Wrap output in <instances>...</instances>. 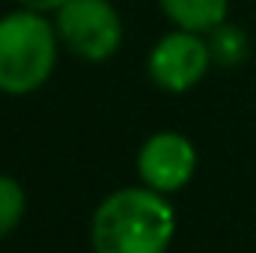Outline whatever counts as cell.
I'll list each match as a JSON object with an SVG mask.
<instances>
[{
    "label": "cell",
    "instance_id": "cell-1",
    "mask_svg": "<svg viewBox=\"0 0 256 253\" xmlns=\"http://www.w3.org/2000/svg\"><path fill=\"white\" fill-rule=\"evenodd\" d=\"M176 236V212L167 194L120 188L104 196L90 224L96 253H167Z\"/></svg>",
    "mask_w": 256,
    "mask_h": 253
},
{
    "label": "cell",
    "instance_id": "cell-2",
    "mask_svg": "<svg viewBox=\"0 0 256 253\" xmlns=\"http://www.w3.org/2000/svg\"><path fill=\"white\" fill-rule=\"evenodd\" d=\"M57 27L36 9H15L0 18V92L30 96L57 66Z\"/></svg>",
    "mask_w": 256,
    "mask_h": 253
},
{
    "label": "cell",
    "instance_id": "cell-3",
    "mask_svg": "<svg viewBox=\"0 0 256 253\" xmlns=\"http://www.w3.org/2000/svg\"><path fill=\"white\" fill-rule=\"evenodd\" d=\"M54 27L60 42L86 63H104L122 45V18L110 0H66Z\"/></svg>",
    "mask_w": 256,
    "mask_h": 253
},
{
    "label": "cell",
    "instance_id": "cell-4",
    "mask_svg": "<svg viewBox=\"0 0 256 253\" xmlns=\"http://www.w3.org/2000/svg\"><path fill=\"white\" fill-rule=\"evenodd\" d=\"M212 66V54H208V42L202 33H191V30H173L167 36H161L152 51H149V78L155 86H161L164 92H188L194 90L206 72Z\"/></svg>",
    "mask_w": 256,
    "mask_h": 253
},
{
    "label": "cell",
    "instance_id": "cell-5",
    "mask_svg": "<svg viewBox=\"0 0 256 253\" xmlns=\"http://www.w3.org/2000/svg\"><path fill=\"white\" fill-rule=\"evenodd\" d=\"M196 170V149L179 131L152 134L137 152V173L143 185L158 194H176L191 182Z\"/></svg>",
    "mask_w": 256,
    "mask_h": 253
},
{
    "label": "cell",
    "instance_id": "cell-6",
    "mask_svg": "<svg viewBox=\"0 0 256 253\" xmlns=\"http://www.w3.org/2000/svg\"><path fill=\"white\" fill-rule=\"evenodd\" d=\"M158 3L173 27L202 33V36L218 24H224L230 9V0H158Z\"/></svg>",
    "mask_w": 256,
    "mask_h": 253
},
{
    "label": "cell",
    "instance_id": "cell-7",
    "mask_svg": "<svg viewBox=\"0 0 256 253\" xmlns=\"http://www.w3.org/2000/svg\"><path fill=\"white\" fill-rule=\"evenodd\" d=\"M206 42H208V54H212V63L224 66V68H236L248 60L250 54V39L248 33L238 27V24H218L214 30L206 33Z\"/></svg>",
    "mask_w": 256,
    "mask_h": 253
},
{
    "label": "cell",
    "instance_id": "cell-8",
    "mask_svg": "<svg viewBox=\"0 0 256 253\" xmlns=\"http://www.w3.org/2000/svg\"><path fill=\"white\" fill-rule=\"evenodd\" d=\"M24 208H27L24 188H21L12 176H0V238L9 236V232L21 224Z\"/></svg>",
    "mask_w": 256,
    "mask_h": 253
},
{
    "label": "cell",
    "instance_id": "cell-9",
    "mask_svg": "<svg viewBox=\"0 0 256 253\" xmlns=\"http://www.w3.org/2000/svg\"><path fill=\"white\" fill-rule=\"evenodd\" d=\"M15 3L24 9H36V12H57L66 0H15Z\"/></svg>",
    "mask_w": 256,
    "mask_h": 253
}]
</instances>
